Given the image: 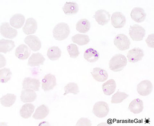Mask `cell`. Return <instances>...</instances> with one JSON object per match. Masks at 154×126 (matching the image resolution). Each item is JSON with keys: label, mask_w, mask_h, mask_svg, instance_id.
Here are the masks:
<instances>
[{"label": "cell", "mask_w": 154, "mask_h": 126, "mask_svg": "<svg viewBox=\"0 0 154 126\" xmlns=\"http://www.w3.org/2000/svg\"><path fill=\"white\" fill-rule=\"evenodd\" d=\"M153 85L152 82L149 80L141 81L137 85V91L141 96H145L150 95L152 91Z\"/></svg>", "instance_id": "7"}, {"label": "cell", "mask_w": 154, "mask_h": 126, "mask_svg": "<svg viewBox=\"0 0 154 126\" xmlns=\"http://www.w3.org/2000/svg\"><path fill=\"white\" fill-rule=\"evenodd\" d=\"M1 35L5 38L13 39L17 35V31L11 27L8 22H5L2 24L0 27Z\"/></svg>", "instance_id": "6"}, {"label": "cell", "mask_w": 154, "mask_h": 126, "mask_svg": "<svg viewBox=\"0 0 154 126\" xmlns=\"http://www.w3.org/2000/svg\"><path fill=\"white\" fill-rule=\"evenodd\" d=\"M127 63V58L125 55L121 54L116 55L109 61V68L114 72L120 71L126 66Z\"/></svg>", "instance_id": "1"}, {"label": "cell", "mask_w": 154, "mask_h": 126, "mask_svg": "<svg viewBox=\"0 0 154 126\" xmlns=\"http://www.w3.org/2000/svg\"><path fill=\"white\" fill-rule=\"evenodd\" d=\"M66 15H73L78 12L79 11L78 5L74 2H66L62 8Z\"/></svg>", "instance_id": "26"}, {"label": "cell", "mask_w": 154, "mask_h": 126, "mask_svg": "<svg viewBox=\"0 0 154 126\" xmlns=\"http://www.w3.org/2000/svg\"><path fill=\"white\" fill-rule=\"evenodd\" d=\"M109 110L108 103L104 101H100L94 104L93 112L96 117L103 118L106 117L109 112Z\"/></svg>", "instance_id": "3"}, {"label": "cell", "mask_w": 154, "mask_h": 126, "mask_svg": "<svg viewBox=\"0 0 154 126\" xmlns=\"http://www.w3.org/2000/svg\"><path fill=\"white\" fill-rule=\"evenodd\" d=\"M67 50L70 57L73 58H76L80 54L78 46L73 43H71L67 46Z\"/></svg>", "instance_id": "35"}, {"label": "cell", "mask_w": 154, "mask_h": 126, "mask_svg": "<svg viewBox=\"0 0 154 126\" xmlns=\"http://www.w3.org/2000/svg\"><path fill=\"white\" fill-rule=\"evenodd\" d=\"M129 35L134 41H141L146 35V30L142 27L135 24L130 27Z\"/></svg>", "instance_id": "4"}, {"label": "cell", "mask_w": 154, "mask_h": 126, "mask_svg": "<svg viewBox=\"0 0 154 126\" xmlns=\"http://www.w3.org/2000/svg\"><path fill=\"white\" fill-rule=\"evenodd\" d=\"M111 22L112 26L115 28L123 27L126 23V17L121 12H116L112 14Z\"/></svg>", "instance_id": "12"}, {"label": "cell", "mask_w": 154, "mask_h": 126, "mask_svg": "<svg viewBox=\"0 0 154 126\" xmlns=\"http://www.w3.org/2000/svg\"><path fill=\"white\" fill-rule=\"evenodd\" d=\"M16 99L17 96L15 95L7 94L1 98V102L4 107H10L15 103Z\"/></svg>", "instance_id": "30"}, {"label": "cell", "mask_w": 154, "mask_h": 126, "mask_svg": "<svg viewBox=\"0 0 154 126\" xmlns=\"http://www.w3.org/2000/svg\"><path fill=\"white\" fill-rule=\"evenodd\" d=\"M72 40L74 43L80 46L87 45L90 41L89 36L85 35L77 34L72 36Z\"/></svg>", "instance_id": "31"}, {"label": "cell", "mask_w": 154, "mask_h": 126, "mask_svg": "<svg viewBox=\"0 0 154 126\" xmlns=\"http://www.w3.org/2000/svg\"><path fill=\"white\" fill-rule=\"evenodd\" d=\"M146 41L148 47L154 48V33L149 35Z\"/></svg>", "instance_id": "37"}, {"label": "cell", "mask_w": 154, "mask_h": 126, "mask_svg": "<svg viewBox=\"0 0 154 126\" xmlns=\"http://www.w3.org/2000/svg\"><path fill=\"white\" fill-rule=\"evenodd\" d=\"M53 36L56 40L61 41L66 39L70 33L69 26L65 23L58 24L53 31Z\"/></svg>", "instance_id": "2"}, {"label": "cell", "mask_w": 154, "mask_h": 126, "mask_svg": "<svg viewBox=\"0 0 154 126\" xmlns=\"http://www.w3.org/2000/svg\"><path fill=\"white\" fill-rule=\"evenodd\" d=\"M91 74L94 79L99 82H104L107 80L108 77L107 72L100 68H94Z\"/></svg>", "instance_id": "16"}, {"label": "cell", "mask_w": 154, "mask_h": 126, "mask_svg": "<svg viewBox=\"0 0 154 126\" xmlns=\"http://www.w3.org/2000/svg\"><path fill=\"white\" fill-rule=\"evenodd\" d=\"M84 58L90 63H93L97 61L100 58L99 52L92 48L87 49L84 52Z\"/></svg>", "instance_id": "24"}, {"label": "cell", "mask_w": 154, "mask_h": 126, "mask_svg": "<svg viewBox=\"0 0 154 126\" xmlns=\"http://www.w3.org/2000/svg\"><path fill=\"white\" fill-rule=\"evenodd\" d=\"M55 76L51 74L45 75L42 81V89L45 91L52 90L56 86Z\"/></svg>", "instance_id": "8"}, {"label": "cell", "mask_w": 154, "mask_h": 126, "mask_svg": "<svg viewBox=\"0 0 154 126\" xmlns=\"http://www.w3.org/2000/svg\"><path fill=\"white\" fill-rule=\"evenodd\" d=\"M37 23L35 19L29 18L27 19L25 26L23 27V31L27 35L35 33L37 29Z\"/></svg>", "instance_id": "14"}, {"label": "cell", "mask_w": 154, "mask_h": 126, "mask_svg": "<svg viewBox=\"0 0 154 126\" xmlns=\"http://www.w3.org/2000/svg\"><path fill=\"white\" fill-rule=\"evenodd\" d=\"M24 42L33 51L36 52L39 50L42 47V43L40 40L35 36H27L24 40Z\"/></svg>", "instance_id": "11"}, {"label": "cell", "mask_w": 154, "mask_h": 126, "mask_svg": "<svg viewBox=\"0 0 154 126\" xmlns=\"http://www.w3.org/2000/svg\"><path fill=\"white\" fill-rule=\"evenodd\" d=\"M91 27V24L86 19H80L76 24V29L77 31L81 33H85L88 32Z\"/></svg>", "instance_id": "28"}, {"label": "cell", "mask_w": 154, "mask_h": 126, "mask_svg": "<svg viewBox=\"0 0 154 126\" xmlns=\"http://www.w3.org/2000/svg\"><path fill=\"white\" fill-rule=\"evenodd\" d=\"M114 43L115 46L121 51L129 49L131 44L128 38L123 34H119L116 36Z\"/></svg>", "instance_id": "5"}, {"label": "cell", "mask_w": 154, "mask_h": 126, "mask_svg": "<svg viewBox=\"0 0 154 126\" xmlns=\"http://www.w3.org/2000/svg\"><path fill=\"white\" fill-rule=\"evenodd\" d=\"M65 91L63 94L65 96L69 93H72L74 95L78 94L79 93V90L78 85L74 82H70L67 84L64 88Z\"/></svg>", "instance_id": "32"}, {"label": "cell", "mask_w": 154, "mask_h": 126, "mask_svg": "<svg viewBox=\"0 0 154 126\" xmlns=\"http://www.w3.org/2000/svg\"><path fill=\"white\" fill-rule=\"evenodd\" d=\"M15 45L14 41L12 40H5L2 39L0 40V52L6 54L11 52Z\"/></svg>", "instance_id": "27"}, {"label": "cell", "mask_w": 154, "mask_h": 126, "mask_svg": "<svg viewBox=\"0 0 154 126\" xmlns=\"http://www.w3.org/2000/svg\"><path fill=\"white\" fill-rule=\"evenodd\" d=\"M92 125L91 121L88 118H82L77 122L76 126H91Z\"/></svg>", "instance_id": "36"}, {"label": "cell", "mask_w": 154, "mask_h": 126, "mask_svg": "<svg viewBox=\"0 0 154 126\" xmlns=\"http://www.w3.org/2000/svg\"><path fill=\"white\" fill-rule=\"evenodd\" d=\"M128 96L126 93L118 91L112 96L111 102L112 104H116L121 103L125 99H126Z\"/></svg>", "instance_id": "33"}, {"label": "cell", "mask_w": 154, "mask_h": 126, "mask_svg": "<svg viewBox=\"0 0 154 126\" xmlns=\"http://www.w3.org/2000/svg\"><path fill=\"white\" fill-rule=\"evenodd\" d=\"M25 21V17L22 14H16L11 18L10 24L12 27L18 29L23 27Z\"/></svg>", "instance_id": "20"}, {"label": "cell", "mask_w": 154, "mask_h": 126, "mask_svg": "<svg viewBox=\"0 0 154 126\" xmlns=\"http://www.w3.org/2000/svg\"><path fill=\"white\" fill-rule=\"evenodd\" d=\"M102 87L104 94L110 96L114 93L116 89V83L114 80L110 79L105 82Z\"/></svg>", "instance_id": "23"}, {"label": "cell", "mask_w": 154, "mask_h": 126, "mask_svg": "<svg viewBox=\"0 0 154 126\" xmlns=\"http://www.w3.org/2000/svg\"><path fill=\"white\" fill-rule=\"evenodd\" d=\"M128 109L134 114L140 113L143 109V101L139 99H134L130 103Z\"/></svg>", "instance_id": "18"}, {"label": "cell", "mask_w": 154, "mask_h": 126, "mask_svg": "<svg viewBox=\"0 0 154 126\" xmlns=\"http://www.w3.org/2000/svg\"><path fill=\"white\" fill-rule=\"evenodd\" d=\"M37 96L35 91L23 90L21 92L20 99L23 103H30L34 101L36 99Z\"/></svg>", "instance_id": "21"}, {"label": "cell", "mask_w": 154, "mask_h": 126, "mask_svg": "<svg viewBox=\"0 0 154 126\" xmlns=\"http://www.w3.org/2000/svg\"><path fill=\"white\" fill-rule=\"evenodd\" d=\"M131 15L134 21L138 23H140L145 20L146 14L143 8L136 7L132 9Z\"/></svg>", "instance_id": "15"}, {"label": "cell", "mask_w": 154, "mask_h": 126, "mask_svg": "<svg viewBox=\"0 0 154 126\" xmlns=\"http://www.w3.org/2000/svg\"><path fill=\"white\" fill-rule=\"evenodd\" d=\"M61 55V51L58 47L54 46L48 49L47 56L49 59L52 61L58 60Z\"/></svg>", "instance_id": "29"}, {"label": "cell", "mask_w": 154, "mask_h": 126, "mask_svg": "<svg viewBox=\"0 0 154 126\" xmlns=\"http://www.w3.org/2000/svg\"><path fill=\"white\" fill-rule=\"evenodd\" d=\"M144 56L143 50L139 48H134L130 50L127 55L129 62L132 63H136L141 60Z\"/></svg>", "instance_id": "10"}, {"label": "cell", "mask_w": 154, "mask_h": 126, "mask_svg": "<svg viewBox=\"0 0 154 126\" xmlns=\"http://www.w3.org/2000/svg\"><path fill=\"white\" fill-rule=\"evenodd\" d=\"M94 17L99 25L103 26L106 25L109 21L110 15L105 10L100 9L96 12Z\"/></svg>", "instance_id": "13"}, {"label": "cell", "mask_w": 154, "mask_h": 126, "mask_svg": "<svg viewBox=\"0 0 154 126\" xmlns=\"http://www.w3.org/2000/svg\"><path fill=\"white\" fill-rule=\"evenodd\" d=\"M41 82L38 79L27 77L24 79L23 82V89L38 91Z\"/></svg>", "instance_id": "9"}, {"label": "cell", "mask_w": 154, "mask_h": 126, "mask_svg": "<svg viewBox=\"0 0 154 126\" xmlns=\"http://www.w3.org/2000/svg\"><path fill=\"white\" fill-rule=\"evenodd\" d=\"M35 106L32 104L27 103L23 105L20 110L21 117L25 119L31 117L35 109Z\"/></svg>", "instance_id": "25"}, {"label": "cell", "mask_w": 154, "mask_h": 126, "mask_svg": "<svg viewBox=\"0 0 154 126\" xmlns=\"http://www.w3.org/2000/svg\"><path fill=\"white\" fill-rule=\"evenodd\" d=\"M31 54V51L27 46L22 44L17 47L15 52V55L18 58L21 60L28 59Z\"/></svg>", "instance_id": "17"}, {"label": "cell", "mask_w": 154, "mask_h": 126, "mask_svg": "<svg viewBox=\"0 0 154 126\" xmlns=\"http://www.w3.org/2000/svg\"><path fill=\"white\" fill-rule=\"evenodd\" d=\"M45 60V58L41 53H34L29 58L28 65L31 67L39 66L43 65Z\"/></svg>", "instance_id": "19"}, {"label": "cell", "mask_w": 154, "mask_h": 126, "mask_svg": "<svg viewBox=\"0 0 154 126\" xmlns=\"http://www.w3.org/2000/svg\"><path fill=\"white\" fill-rule=\"evenodd\" d=\"M12 73L10 69L7 68L0 70V81L2 83H6L11 80Z\"/></svg>", "instance_id": "34"}, {"label": "cell", "mask_w": 154, "mask_h": 126, "mask_svg": "<svg viewBox=\"0 0 154 126\" xmlns=\"http://www.w3.org/2000/svg\"><path fill=\"white\" fill-rule=\"evenodd\" d=\"M50 112V109L47 106L43 104L36 109L32 118L36 120H42L45 118Z\"/></svg>", "instance_id": "22"}]
</instances>
